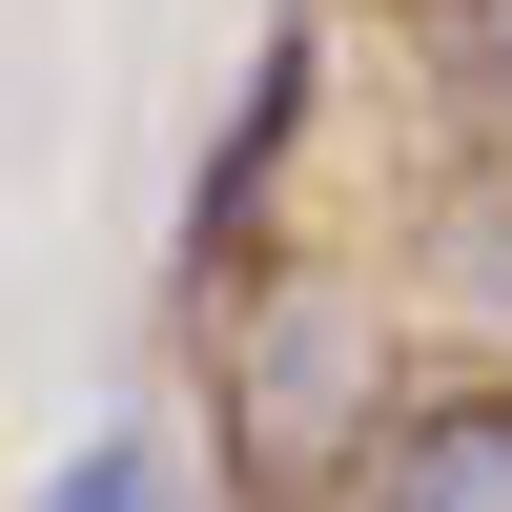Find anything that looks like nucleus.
I'll list each match as a JSON object with an SVG mask.
<instances>
[{"instance_id":"nucleus-1","label":"nucleus","mask_w":512,"mask_h":512,"mask_svg":"<svg viewBox=\"0 0 512 512\" xmlns=\"http://www.w3.org/2000/svg\"><path fill=\"white\" fill-rule=\"evenodd\" d=\"M369 390H390V308H369L349 267H267L226 308V410H246V492L267 512H328Z\"/></svg>"},{"instance_id":"nucleus-2","label":"nucleus","mask_w":512,"mask_h":512,"mask_svg":"<svg viewBox=\"0 0 512 512\" xmlns=\"http://www.w3.org/2000/svg\"><path fill=\"white\" fill-rule=\"evenodd\" d=\"M369 512H512V390H451L369 451Z\"/></svg>"},{"instance_id":"nucleus-3","label":"nucleus","mask_w":512,"mask_h":512,"mask_svg":"<svg viewBox=\"0 0 512 512\" xmlns=\"http://www.w3.org/2000/svg\"><path fill=\"white\" fill-rule=\"evenodd\" d=\"M451 82H472V103L512 123V0H451Z\"/></svg>"},{"instance_id":"nucleus-4","label":"nucleus","mask_w":512,"mask_h":512,"mask_svg":"<svg viewBox=\"0 0 512 512\" xmlns=\"http://www.w3.org/2000/svg\"><path fill=\"white\" fill-rule=\"evenodd\" d=\"M41 512H164V472H144V451H82V472L41 492Z\"/></svg>"}]
</instances>
